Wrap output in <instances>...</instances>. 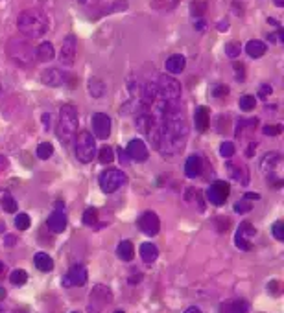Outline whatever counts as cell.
<instances>
[{
    "label": "cell",
    "instance_id": "ba28073f",
    "mask_svg": "<svg viewBox=\"0 0 284 313\" xmlns=\"http://www.w3.org/2000/svg\"><path fill=\"white\" fill-rule=\"evenodd\" d=\"M100 188H102L103 194H114L122 184H125V173L120 171L118 168H109V170L102 171L100 175Z\"/></svg>",
    "mask_w": 284,
    "mask_h": 313
},
{
    "label": "cell",
    "instance_id": "4316f807",
    "mask_svg": "<svg viewBox=\"0 0 284 313\" xmlns=\"http://www.w3.org/2000/svg\"><path fill=\"white\" fill-rule=\"evenodd\" d=\"M266 50H267L266 43L256 41V39L249 41V43L245 45V54H247L249 57H253V59H258V57H262L264 54H266Z\"/></svg>",
    "mask_w": 284,
    "mask_h": 313
},
{
    "label": "cell",
    "instance_id": "ab89813d",
    "mask_svg": "<svg viewBox=\"0 0 284 313\" xmlns=\"http://www.w3.org/2000/svg\"><path fill=\"white\" fill-rule=\"evenodd\" d=\"M280 131H282V125H266L264 127V135H267V137H277V135H280Z\"/></svg>",
    "mask_w": 284,
    "mask_h": 313
},
{
    "label": "cell",
    "instance_id": "db71d44e",
    "mask_svg": "<svg viewBox=\"0 0 284 313\" xmlns=\"http://www.w3.org/2000/svg\"><path fill=\"white\" fill-rule=\"evenodd\" d=\"M0 313H6V309H4L2 306H0Z\"/></svg>",
    "mask_w": 284,
    "mask_h": 313
},
{
    "label": "cell",
    "instance_id": "9a60e30c",
    "mask_svg": "<svg viewBox=\"0 0 284 313\" xmlns=\"http://www.w3.org/2000/svg\"><path fill=\"white\" fill-rule=\"evenodd\" d=\"M125 155L129 157L131 160H135V162H146L148 160V148H146V144L138 140V138H133L129 144H127V148H125Z\"/></svg>",
    "mask_w": 284,
    "mask_h": 313
},
{
    "label": "cell",
    "instance_id": "603a6c76",
    "mask_svg": "<svg viewBox=\"0 0 284 313\" xmlns=\"http://www.w3.org/2000/svg\"><path fill=\"white\" fill-rule=\"evenodd\" d=\"M56 57V50H54V45L45 41V43H41L37 48H35V59L41 63H48L52 61Z\"/></svg>",
    "mask_w": 284,
    "mask_h": 313
},
{
    "label": "cell",
    "instance_id": "74e56055",
    "mask_svg": "<svg viewBox=\"0 0 284 313\" xmlns=\"http://www.w3.org/2000/svg\"><path fill=\"white\" fill-rule=\"evenodd\" d=\"M234 144L233 142H223L222 146H220V155H222L223 159H231L234 155Z\"/></svg>",
    "mask_w": 284,
    "mask_h": 313
},
{
    "label": "cell",
    "instance_id": "ffe728a7",
    "mask_svg": "<svg viewBox=\"0 0 284 313\" xmlns=\"http://www.w3.org/2000/svg\"><path fill=\"white\" fill-rule=\"evenodd\" d=\"M201 170H203V160H201V157H199V155H190L187 159V162H185V175H187L188 179H196V177H199Z\"/></svg>",
    "mask_w": 284,
    "mask_h": 313
},
{
    "label": "cell",
    "instance_id": "816d5d0a",
    "mask_svg": "<svg viewBox=\"0 0 284 313\" xmlns=\"http://www.w3.org/2000/svg\"><path fill=\"white\" fill-rule=\"evenodd\" d=\"M229 26H227V21L225 23H220V30H227Z\"/></svg>",
    "mask_w": 284,
    "mask_h": 313
},
{
    "label": "cell",
    "instance_id": "f35d334b",
    "mask_svg": "<svg viewBox=\"0 0 284 313\" xmlns=\"http://www.w3.org/2000/svg\"><path fill=\"white\" fill-rule=\"evenodd\" d=\"M251 208H253V203H251V201H247L245 197L242 201H240V203H236V205H234V212H238V214H245V212H251Z\"/></svg>",
    "mask_w": 284,
    "mask_h": 313
},
{
    "label": "cell",
    "instance_id": "f6af8a7d",
    "mask_svg": "<svg viewBox=\"0 0 284 313\" xmlns=\"http://www.w3.org/2000/svg\"><path fill=\"white\" fill-rule=\"evenodd\" d=\"M245 199H260V194H256V192H249V194L244 195Z\"/></svg>",
    "mask_w": 284,
    "mask_h": 313
},
{
    "label": "cell",
    "instance_id": "d6a6232c",
    "mask_svg": "<svg viewBox=\"0 0 284 313\" xmlns=\"http://www.w3.org/2000/svg\"><path fill=\"white\" fill-rule=\"evenodd\" d=\"M30 225H32V219H30V216L26 212L17 214V217H15V227H17L19 230H28Z\"/></svg>",
    "mask_w": 284,
    "mask_h": 313
},
{
    "label": "cell",
    "instance_id": "277c9868",
    "mask_svg": "<svg viewBox=\"0 0 284 313\" xmlns=\"http://www.w3.org/2000/svg\"><path fill=\"white\" fill-rule=\"evenodd\" d=\"M76 142V157L80 162L83 164H89L92 162V159L96 157V142H94V137H92V133L89 131H81L76 135L74 138Z\"/></svg>",
    "mask_w": 284,
    "mask_h": 313
},
{
    "label": "cell",
    "instance_id": "52a82bcc",
    "mask_svg": "<svg viewBox=\"0 0 284 313\" xmlns=\"http://www.w3.org/2000/svg\"><path fill=\"white\" fill-rule=\"evenodd\" d=\"M8 52H10V57H12L17 65H21V67H28L30 63L35 59L34 48H32L30 43H26V41H21V39L10 41Z\"/></svg>",
    "mask_w": 284,
    "mask_h": 313
},
{
    "label": "cell",
    "instance_id": "bcb514c9",
    "mask_svg": "<svg viewBox=\"0 0 284 313\" xmlns=\"http://www.w3.org/2000/svg\"><path fill=\"white\" fill-rule=\"evenodd\" d=\"M183 313H201V309H199V307H196V306H190L188 309H185Z\"/></svg>",
    "mask_w": 284,
    "mask_h": 313
},
{
    "label": "cell",
    "instance_id": "7bdbcfd3",
    "mask_svg": "<svg viewBox=\"0 0 284 313\" xmlns=\"http://www.w3.org/2000/svg\"><path fill=\"white\" fill-rule=\"evenodd\" d=\"M271 94V87L269 85H262L260 87V91H258V98H266Z\"/></svg>",
    "mask_w": 284,
    "mask_h": 313
},
{
    "label": "cell",
    "instance_id": "9c48e42d",
    "mask_svg": "<svg viewBox=\"0 0 284 313\" xmlns=\"http://www.w3.org/2000/svg\"><path fill=\"white\" fill-rule=\"evenodd\" d=\"M76 52H78V39L74 35H67L63 39L61 50H59V63L65 69H70L76 61Z\"/></svg>",
    "mask_w": 284,
    "mask_h": 313
},
{
    "label": "cell",
    "instance_id": "681fc988",
    "mask_svg": "<svg viewBox=\"0 0 284 313\" xmlns=\"http://www.w3.org/2000/svg\"><path fill=\"white\" fill-rule=\"evenodd\" d=\"M4 298H6V289L0 287V300H4Z\"/></svg>",
    "mask_w": 284,
    "mask_h": 313
},
{
    "label": "cell",
    "instance_id": "11a10c76",
    "mask_svg": "<svg viewBox=\"0 0 284 313\" xmlns=\"http://www.w3.org/2000/svg\"><path fill=\"white\" fill-rule=\"evenodd\" d=\"M114 313H124V311H114Z\"/></svg>",
    "mask_w": 284,
    "mask_h": 313
},
{
    "label": "cell",
    "instance_id": "e0dca14e",
    "mask_svg": "<svg viewBox=\"0 0 284 313\" xmlns=\"http://www.w3.org/2000/svg\"><path fill=\"white\" fill-rule=\"evenodd\" d=\"M41 81L48 87H61L63 83L67 81V74H65L61 69L52 67V69H46L45 72L41 74Z\"/></svg>",
    "mask_w": 284,
    "mask_h": 313
},
{
    "label": "cell",
    "instance_id": "60d3db41",
    "mask_svg": "<svg viewBox=\"0 0 284 313\" xmlns=\"http://www.w3.org/2000/svg\"><path fill=\"white\" fill-rule=\"evenodd\" d=\"M192 15H203V12H205V2L203 0H194L192 2Z\"/></svg>",
    "mask_w": 284,
    "mask_h": 313
},
{
    "label": "cell",
    "instance_id": "44dd1931",
    "mask_svg": "<svg viewBox=\"0 0 284 313\" xmlns=\"http://www.w3.org/2000/svg\"><path fill=\"white\" fill-rule=\"evenodd\" d=\"M46 225H48V228H50L52 232L61 234L63 230L67 228V216H65L61 210L52 212L50 217H48V221H46Z\"/></svg>",
    "mask_w": 284,
    "mask_h": 313
},
{
    "label": "cell",
    "instance_id": "7c38bea8",
    "mask_svg": "<svg viewBox=\"0 0 284 313\" xmlns=\"http://www.w3.org/2000/svg\"><path fill=\"white\" fill-rule=\"evenodd\" d=\"M85 282H87V269H85V265H81V263L72 265L61 280V284L65 285V287H78V285H83Z\"/></svg>",
    "mask_w": 284,
    "mask_h": 313
},
{
    "label": "cell",
    "instance_id": "8fae6325",
    "mask_svg": "<svg viewBox=\"0 0 284 313\" xmlns=\"http://www.w3.org/2000/svg\"><path fill=\"white\" fill-rule=\"evenodd\" d=\"M92 133L100 140H107L111 137V118L105 113H94L92 114Z\"/></svg>",
    "mask_w": 284,
    "mask_h": 313
},
{
    "label": "cell",
    "instance_id": "5bb4252c",
    "mask_svg": "<svg viewBox=\"0 0 284 313\" xmlns=\"http://www.w3.org/2000/svg\"><path fill=\"white\" fill-rule=\"evenodd\" d=\"M138 228H140L146 236H155V234H159V230H161L159 216L152 210L144 212V214L138 217Z\"/></svg>",
    "mask_w": 284,
    "mask_h": 313
},
{
    "label": "cell",
    "instance_id": "9f6ffc18",
    "mask_svg": "<svg viewBox=\"0 0 284 313\" xmlns=\"http://www.w3.org/2000/svg\"><path fill=\"white\" fill-rule=\"evenodd\" d=\"M72 313H78V311H72Z\"/></svg>",
    "mask_w": 284,
    "mask_h": 313
},
{
    "label": "cell",
    "instance_id": "7402d4cb",
    "mask_svg": "<svg viewBox=\"0 0 284 313\" xmlns=\"http://www.w3.org/2000/svg\"><path fill=\"white\" fill-rule=\"evenodd\" d=\"M209 122H210L209 109L203 107V105L196 107V111H194V124H196V129L205 133L207 129H209Z\"/></svg>",
    "mask_w": 284,
    "mask_h": 313
},
{
    "label": "cell",
    "instance_id": "4fadbf2b",
    "mask_svg": "<svg viewBox=\"0 0 284 313\" xmlns=\"http://www.w3.org/2000/svg\"><path fill=\"white\" fill-rule=\"evenodd\" d=\"M255 234H256L255 227H253L249 221H242L238 230H236V236H234L236 247L242 250H251V238H253Z\"/></svg>",
    "mask_w": 284,
    "mask_h": 313
},
{
    "label": "cell",
    "instance_id": "d4e9b609",
    "mask_svg": "<svg viewBox=\"0 0 284 313\" xmlns=\"http://www.w3.org/2000/svg\"><path fill=\"white\" fill-rule=\"evenodd\" d=\"M116 256L122 260V262H131L133 256H135V247L131 243L129 239H124L120 241L118 247H116Z\"/></svg>",
    "mask_w": 284,
    "mask_h": 313
},
{
    "label": "cell",
    "instance_id": "cb8c5ba5",
    "mask_svg": "<svg viewBox=\"0 0 284 313\" xmlns=\"http://www.w3.org/2000/svg\"><path fill=\"white\" fill-rule=\"evenodd\" d=\"M138 254H140V258L146 263H154L155 260L159 258V249H157V245L146 241V243L140 245V249H138Z\"/></svg>",
    "mask_w": 284,
    "mask_h": 313
},
{
    "label": "cell",
    "instance_id": "b9f144b4",
    "mask_svg": "<svg viewBox=\"0 0 284 313\" xmlns=\"http://www.w3.org/2000/svg\"><path fill=\"white\" fill-rule=\"evenodd\" d=\"M212 94H214L216 98L225 96V94H229V89L225 85H216V87H214V91H212Z\"/></svg>",
    "mask_w": 284,
    "mask_h": 313
},
{
    "label": "cell",
    "instance_id": "d590c367",
    "mask_svg": "<svg viewBox=\"0 0 284 313\" xmlns=\"http://www.w3.org/2000/svg\"><path fill=\"white\" fill-rule=\"evenodd\" d=\"M240 52H242V46H240V43H234V41H231V43H227V45H225V54H227L231 59L238 57Z\"/></svg>",
    "mask_w": 284,
    "mask_h": 313
},
{
    "label": "cell",
    "instance_id": "c3c4849f",
    "mask_svg": "<svg viewBox=\"0 0 284 313\" xmlns=\"http://www.w3.org/2000/svg\"><path fill=\"white\" fill-rule=\"evenodd\" d=\"M76 2H80V4H85V6H91V4H94L96 0H76Z\"/></svg>",
    "mask_w": 284,
    "mask_h": 313
},
{
    "label": "cell",
    "instance_id": "f546056e",
    "mask_svg": "<svg viewBox=\"0 0 284 313\" xmlns=\"http://www.w3.org/2000/svg\"><path fill=\"white\" fill-rule=\"evenodd\" d=\"M0 205H2V208L6 212H10V214H15L17 212V201L13 199L10 194H2V197H0Z\"/></svg>",
    "mask_w": 284,
    "mask_h": 313
},
{
    "label": "cell",
    "instance_id": "7a4b0ae2",
    "mask_svg": "<svg viewBox=\"0 0 284 313\" xmlns=\"http://www.w3.org/2000/svg\"><path fill=\"white\" fill-rule=\"evenodd\" d=\"M80 127V118H78V109L72 103H67L59 109V120H57V137L63 144L74 142Z\"/></svg>",
    "mask_w": 284,
    "mask_h": 313
},
{
    "label": "cell",
    "instance_id": "4dcf8cb0",
    "mask_svg": "<svg viewBox=\"0 0 284 313\" xmlns=\"http://www.w3.org/2000/svg\"><path fill=\"white\" fill-rule=\"evenodd\" d=\"M240 109L242 111H245V113H249V111H253L256 105V98L255 96H251V94H244V96L240 98V102H238Z\"/></svg>",
    "mask_w": 284,
    "mask_h": 313
},
{
    "label": "cell",
    "instance_id": "83f0119b",
    "mask_svg": "<svg viewBox=\"0 0 284 313\" xmlns=\"http://www.w3.org/2000/svg\"><path fill=\"white\" fill-rule=\"evenodd\" d=\"M34 265L39 269V271H43V273H48V271L54 269V260H52L46 252H37L34 256Z\"/></svg>",
    "mask_w": 284,
    "mask_h": 313
},
{
    "label": "cell",
    "instance_id": "1f68e13d",
    "mask_svg": "<svg viewBox=\"0 0 284 313\" xmlns=\"http://www.w3.org/2000/svg\"><path fill=\"white\" fill-rule=\"evenodd\" d=\"M52 153H54V146H52L50 142H41L39 146H37V157H39L41 160L50 159Z\"/></svg>",
    "mask_w": 284,
    "mask_h": 313
},
{
    "label": "cell",
    "instance_id": "ac0fdd59",
    "mask_svg": "<svg viewBox=\"0 0 284 313\" xmlns=\"http://www.w3.org/2000/svg\"><path fill=\"white\" fill-rule=\"evenodd\" d=\"M218 313H249V302L244 298H231L220 304Z\"/></svg>",
    "mask_w": 284,
    "mask_h": 313
},
{
    "label": "cell",
    "instance_id": "d6986e66",
    "mask_svg": "<svg viewBox=\"0 0 284 313\" xmlns=\"http://www.w3.org/2000/svg\"><path fill=\"white\" fill-rule=\"evenodd\" d=\"M185 67H187V59L183 56H179V54H174V56H170L165 61L166 74H170V76L181 74L183 70H185Z\"/></svg>",
    "mask_w": 284,
    "mask_h": 313
},
{
    "label": "cell",
    "instance_id": "ee69618b",
    "mask_svg": "<svg viewBox=\"0 0 284 313\" xmlns=\"http://www.w3.org/2000/svg\"><path fill=\"white\" fill-rule=\"evenodd\" d=\"M234 72H236V78H244V65H242V63H236V65H234Z\"/></svg>",
    "mask_w": 284,
    "mask_h": 313
},
{
    "label": "cell",
    "instance_id": "836d02e7",
    "mask_svg": "<svg viewBox=\"0 0 284 313\" xmlns=\"http://www.w3.org/2000/svg\"><path fill=\"white\" fill-rule=\"evenodd\" d=\"M98 159L102 164H111L114 159V153H113V148H109V146H103L100 151H98Z\"/></svg>",
    "mask_w": 284,
    "mask_h": 313
},
{
    "label": "cell",
    "instance_id": "6da1fadb",
    "mask_svg": "<svg viewBox=\"0 0 284 313\" xmlns=\"http://www.w3.org/2000/svg\"><path fill=\"white\" fill-rule=\"evenodd\" d=\"M17 28L28 39H41L50 30V19L43 10L30 8L17 17Z\"/></svg>",
    "mask_w": 284,
    "mask_h": 313
},
{
    "label": "cell",
    "instance_id": "2e32d148",
    "mask_svg": "<svg viewBox=\"0 0 284 313\" xmlns=\"http://www.w3.org/2000/svg\"><path fill=\"white\" fill-rule=\"evenodd\" d=\"M225 168H227V173L233 181L240 182L242 186L249 184V171H247V168L244 164H240V162H227Z\"/></svg>",
    "mask_w": 284,
    "mask_h": 313
},
{
    "label": "cell",
    "instance_id": "5b68a950",
    "mask_svg": "<svg viewBox=\"0 0 284 313\" xmlns=\"http://www.w3.org/2000/svg\"><path fill=\"white\" fill-rule=\"evenodd\" d=\"M157 94H159V100L170 103V102H179L181 98V83L170 74H163L159 76L157 80Z\"/></svg>",
    "mask_w": 284,
    "mask_h": 313
},
{
    "label": "cell",
    "instance_id": "8992f818",
    "mask_svg": "<svg viewBox=\"0 0 284 313\" xmlns=\"http://www.w3.org/2000/svg\"><path fill=\"white\" fill-rule=\"evenodd\" d=\"M111 302H113V293L107 285H94L89 295V313H103Z\"/></svg>",
    "mask_w": 284,
    "mask_h": 313
},
{
    "label": "cell",
    "instance_id": "e575fe53",
    "mask_svg": "<svg viewBox=\"0 0 284 313\" xmlns=\"http://www.w3.org/2000/svg\"><path fill=\"white\" fill-rule=\"evenodd\" d=\"M98 221V210L96 208H87L83 212V223H85L87 227H92V225H96Z\"/></svg>",
    "mask_w": 284,
    "mask_h": 313
},
{
    "label": "cell",
    "instance_id": "3957f363",
    "mask_svg": "<svg viewBox=\"0 0 284 313\" xmlns=\"http://www.w3.org/2000/svg\"><path fill=\"white\" fill-rule=\"evenodd\" d=\"M282 168V157L277 151H271V153H266L260 160V171L266 175L267 182L271 184L273 188H280L282 186V179L278 175V170Z\"/></svg>",
    "mask_w": 284,
    "mask_h": 313
},
{
    "label": "cell",
    "instance_id": "30bf717a",
    "mask_svg": "<svg viewBox=\"0 0 284 313\" xmlns=\"http://www.w3.org/2000/svg\"><path fill=\"white\" fill-rule=\"evenodd\" d=\"M229 194H231V188L225 181H214L207 190V199H209L210 205L214 206H222L225 201H227Z\"/></svg>",
    "mask_w": 284,
    "mask_h": 313
},
{
    "label": "cell",
    "instance_id": "f1b7e54d",
    "mask_svg": "<svg viewBox=\"0 0 284 313\" xmlns=\"http://www.w3.org/2000/svg\"><path fill=\"white\" fill-rule=\"evenodd\" d=\"M10 282H12L13 285H24L28 282V273H26L24 269H15V271H12V274H10Z\"/></svg>",
    "mask_w": 284,
    "mask_h": 313
},
{
    "label": "cell",
    "instance_id": "f5cc1de1",
    "mask_svg": "<svg viewBox=\"0 0 284 313\" xmlns=\"http://www.w3.org/2000/svg\"><path fill=\"white\" fill-rule=\"evenodd\" d=\"M275 4H277V6H282V0H275Z\"/></svg>",
    "mask_w": 284,
    "mask_h": 313
},
{
    "label": "cell",
    "instance_id": "484cf974",
    "mask_svg": "<svg viewBox=\"0 0 284 313\" xmlns=\"http://www.w3.org/2000/svg\"><path fill=\"white\" fill-rule=\"evenodd\" d=\"M87 87H89V94H91L92 98H96V100H100V98H103L107 94V85H105L100 78H91Z\"/></svg>",
    "mask_w": 284,
    "mask_h": 313
},
{
    "label": "cell",
    "instance_id": "7dc6e473",
    "mask_svg": "<svg viewBox=\"0 0 284 313\" xmlns=\"http://www.w3.org/2000/svg\"><path fill=\"white\" fill-rule=\"evenodd\" d=\"M0 168H2V170L8 168V159L6 157H2V155H0Z\"/></svg>",
    "mask_w": 284,
    "mask_h": 313
},
{
    "label": "cell",
    "instance_id": "8d00e7d4",
    "mask_svg": "<svg viewBox=\"0 0 284 313\" xmlns=\"http://www.w3.org/2000/svg\"><path fill=\"white\" fill-rule=\"evenodd\" d=\"M271 234L273 238L277 241H284V223L282 221H275L271 227Z\"/></svg>",
    "mask_w": 284,
    "mask_h": 313
},
{
    "label": "cell",
    "instance_id": "f907efd6",
    "mask_svg": "<svg viewBox=\"0 0 284 313\" xmlns=\"http://www.w3.org/2000/svg\"><path fill=\"white\" fill-rule=\"evenodd\" d=\"M4 271H6V265H4V263L0 262V276H2V274H4Z\"/></svg>",
    "mask_w": 284,
    "mask_h": 313
}]
</instances>
